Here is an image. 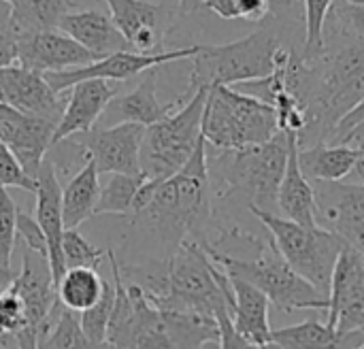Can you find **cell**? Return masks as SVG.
<instances>
[{"mask_svg":"<svg viewBox=\"0 0 364 349\" xmlns=\"http://www.w3.org/2000/svg\"><path fill=\"white\" fill-rule=\"evenodd\" d=\"M211 173L207 141L200 136L190 160L171 177L162 179L149 203L134 213V222L147 224L162 245L166 256L186 239L205 243V230L211 222Z\"/></svg>","mask_w":364,"mask_h":349,"instance_id":"1","label":"cell"},{"mask_svg":"<svg viewBox=\"0 0 364 349\" xmlns=\"http://www.w3.org/2000/svg\"><path fill=\"white\" fill-rule=\"evenodd\" d=\"M364 100V38L350 36L339 51L309 62L307 126L299 145L326 143L337 124Z\"/></svg>","mask_w":364,"mask_h":349,"instance_id":"2","label":"cell"},{"mask_svg":"<svg viewBox=\"0 0 364 349\" xmlns=\"http://www.w3.org/2000/svg\"><path fill=\"white\" fill-rule=\"evenodd\" d=\"M209 258L228 275H237L258 290L282 311H328V294L299 275L279 254L273 239L269 245L260 243L252 256H230L203 243Z\"/></svg>","mask_w":364,"mask_h":349,"instance_id":"3","label":"cell"},{"mask_svg":"<svg viewBox=\"0 0 364 349\" xmlns=\"http://www.w3.org/2000/svg\"><path fill=\"white\" fill-rule=\"evenodd\" d=\"M277 109L232 85H211L203 113V136L215 149H243L279 132Z\"/></svg>","mask_w":364,"mask_h":349,"instance_id":"4","label":"cell"},{"mask_svg":"<svg viewBox=\"0 0 364 349\" xmlns=\"http://www.w3.org/2000/svg\"><path fill=\"white\" fill-rule=\"evenodd\" d=\"M288 51L279 45L273 26H262L245 38L224 45H200L192 58L190 73V96L198 87L211 85H237L243 81L267 77L275 70L277 62Z\"/></svg>","mask_w":364,"mask_h":349,"instance_id":"5","label":"cell"},{"mask_svg":"<svg viewBox=\"0 0 364 349\" xmlns=\"http://www.w3.org/2000/svg\"><path fill=\"white\" fill-rule=\"evenodd\" d=\"M247 209L260 220L269 230L275 247L284 260L307 281H311L322 292L331 294L333 273L339 260V254L346 245L343 237L326 226H305L273 211L247 205Z\"/></svg>","mask_w":364,"mask_h":349,"instance_id":"6","label":"cell"},{"mask_svg":"<svg viewBox=\"0 0 364 349\" xmlns=\"http://www.w3.org/2000/svg\"><path fill=\"white\" fill-rule=\"evenodd\" d=\"M290 154V136L279 130L271 141L243 149H222L215 160V171L226 194H247V205L271 211L277 207V190L286 173Z\"/></svg>","mask_w":364,"mask_h":349,"instance_id":"7","label":"cell"},{"mask_svg":"<svg viewBox=\"0 0 364 349\" xmlns=\"http://www.w3.org/2000/svg\"><path fill=\"white\" fill-rule=\"evenodd\" d=\"M209 87H198L188 102L145 128L141 147V171L147 179H166L175 175L194 154L203 136V113Z\"/></svg>","mask_w":364,"mask_h":349,"instance_id":"8","label":"cell"},{"mask_svg":"<svg viewBox=\"0 0 364 349\" xmlns=\"http://www.w3.org/2000/svg\"><path fill=\"white\" fill-rule=\"evenodd\" d=\"M200 45L183 47V49H173V51H156V53H141L132 49L115 51L109 55H102L85 66L77 68H66V70H53L45 73L47 81L55 92H64L70 85L83 81V79H113V81H124L130 79L139 73H145L154 66H162L175 60H192L198 53Z\"/></svg>","mask_w":364,"mask_h":349,"instance_id":"9","label":"cell"},{"mask_svg":"<svg viewBox=\"0 0 364 349\" xmlns=\"http://www.w3.org/2000/svg\"><path fill=\"white\" fill-rule=\"evenodd\" d=\"M6 288L23 301L28 331L36 339V345H41L53 324L58 309V286L53 281L47 256L26 247L21 256V271L13 275Z\"/></svg>","mask_w":364,"mask_h":349,"instance_id":"10","label":"cell"},{"mask_svg":"<svg viewBox=\"0 0 364 349\" xmlns=\"http://www.w3.org/2000/svg\"><path fill=\"white\" fill-rule=\"evenodd\" d=\"M326 324L339 335L360 333L364 337V254L346 243L331 284Z\"/></svg>","mask_w":364,"mask_h":349,"instance_id":"11","label":"cell"},{"mask_svg":"<svg viewBox=\"0 0 364 349\" xmlns=\"http://www.w3.org/2000/svg\"><path fill=\"white\" fill-rule=\"evenodd\" d=\"M143 124L122 122L115 126H94L90 132H83V141L75 143L87 154L100 175L128 173L136 175L141 171V147L145 136Z\"/></svg>","mask_w":364,"mask_h":349,"instance_id":"12","label":"cell"},{"mask_svg":"<svg viewBox=\"0 0 364 349\" xmlns=\"http://www.w3.org/2000/svg\"><path fill=\"white\" fill-rule=\"evenodd\" d=\"M117 30L132 51L156 53L175 23V9L151 0H105Z\"/></svg>","mask_w":364,"mask_h":349,"instance_id":"13","label":"cell"},{"mask_svg":"<svg viewBox=\"0 0 364 349\" xmlns=\"http://www.w3.org/2000/svg\"><path fill=\"white\" fill-rule=\"evenodd\" d=\"M0 100L28 115H36L53 124L60 122L66 107L60 98V92H55L47 81L45 73L21 64L0 68Z\"/></svg>","mask_w":364,"mask_h":349,"instance_id":"14","label":"cell"},{"mask_svg":"<svg viewBox=\"0 0 364 349\" xmlns=\"http://www.w3.org/2000/svg\"><path fill=\"white\" fill-rule=\"evenodd\" d=\"M55 124L36 115H28L0 100V141L6 143L26 173L36 179L49 147H53Z\"/></svg>","mask_w":364,"mask_h":349,"instance_id":"15","label":"cell"},{"mask_svg":"<svg viewBox=\"0 0 364 349\" xmlns=\"http://www.w3.org/2000/svg\"><path fill=\"white\" fill-rule=\"evenodd\" d=\"M94 60H98L94 51L83 47L79 41H75L60 28L32 32L19 38L17 64L41 70V73L77 68Z\"/></svg>","mask_w":364,"mask_h":349,"instance_id":"16","label":"cell"},{"mask_svg":"<svg viewBox=\"0 0 364 349\" xmlns=\"http://www.w3.org/2000/svg\"><path fill=\"white\" fill-rule=\"evenodd\" d=\"M36 220L47 237V260L51 267L53 281L62 279L66 273L64 254H62V237H64V213H62V188L58 181V171L51 160H43L36 173Z\"/></svg>","mask_w":364,"mask_h":349,"instance_id":"17","label":"cell"},{"mask_svg":"<svg viewBox=\"0 0 364 349\" xmlns=\"http://www.w3.org/2000/svg\"><path fill=\"white\" fill-rule=\"evenodd\" d=\"M117 94V85L113 79H83L70 85V96L64 107V113L53 130V145L75 136L90 132L98 117L102 115L109 100Z\"/></svg>","mask_w":364,"mask_h":349,"instance_id":"18","label":"cell"},{"mask_svg":"<svg viewBox=\"0 0 364 349\" xmlns=\"http://www.w3.org/2000/svg\"><path fill=\"white\" fill-rule=\"evenodd\" d=\"M181 104L179 100L160 102L158 100V66L145 70L141 83L128 94H115L98 117V126H115L122 122H134L143 126H151L175 111Z\"/></svg>","mask_w":364,"mask_h":349,"instance_id":"19","label":"cell"},{"mask_svg":"<svg viewBox=\"0 0 364 349\" xmlns=\"http://www.w3.org/2000/svg\"><path fill=\"white\" fill-rule=\"evenodd\" d=\"M290 136V154L284 179L277 190V209L284 218L294 220L305 226H318L320 224V203L318 192L309 183V177L301 168L299 160V132L286 130Z\"/></svg>","mask_w":364,"mask_h":349,"instance_id":"20","label":"cell"},{"mask_svg":"<svg viewBox=\"0 0 364 349\" xmlns=\"http://www.w3.org/2000/svg\"><path fill=\"white\" fill-rule=\"evenodd\" d=\"M58 28L79 41L83 47L94 51L98 58L130 49L124 34L117 30L111 13L98 9H83V11H68L60 17Z\"/></svg>","mask_w":364,"mask_h":349,"instance_id":"21","label":"cell"},{"mask_svg":"<svg viewBox=\"0 0 364 349\" xmlns=\"http://www.w3.org/2000/svg\"><path fill=\"white\" fill-rule=\"evenodd\" d=\"M235 292L232 320L237 331L252 343V348H271V324H269V296L254 284L228 275Z\"/></svg>","mask_w":364,"mask_h":349,"instance_id":"22","label":"cell"},{"mask_svg":"<svg viewBox=\"0 0 364 349\" xmlns=\"http://www.w3.org/2000/svg\"><path fill=\"white\" fill-rule=\"evenodd\" d=\"M333 203L320 205V218L343 237L346 243L354 245L364 254V183L331 181Z\"/></svg>","mask_w":364,"mask_h":349,"instance_id":"23","label":"cell"},{"mask_svg":"<svg viewBox=\"0 0 364 349\" xmlns=\"http://www.w3.org/2000/svg\"><path fill=\"white\" fill-rule=\"evenodd\" d=\"M85 156V164L75 173V177L62 188V213L64 228H79L96 211L100 198V179L94 160Z\"/></svg>","mask_w":364,"mask_h":349,"instance_id":"24","label":"cell"},{"mask_svg":"<svg viewBox=\"0 0 364 349\" xmlns=\"http://www.w3.org/2000/svg\"><path fill=\"white\" fill-rule=\"evenodd\" d=\"M358 147L348 143H316L311 147L299 145V160L303 173L318 181H341L346 179L356 162Z\"/></svg>","mask_w":364,"mask_h":349,"instance_id":"25","label":"cell"},{"mask_svg":"<svg viewBox=\"0 0 364 349\" xmlns=\"http://www.w3.org/2000/svg\"><path fill=\"white\" fill-rule=\"evenodd\" d=\"M11 4L19 38L32 32L58 28L60 17L77 6L75 0H13Z\"/></svg>","mask_w":364,"mask_h":349,"instance_id":"26","label":"cell"},{"mask_svg":"<svg viewBox=\"0 0 364 349\" xmlns=\"http://www.w3.org/2000/svg\"><path fill=\"white\" fill-rule=\"evenodd\" d=\"M102 286H105V279L92 267L66 269V273L58 281V301L64 307L81 313L100 299Z\"/></svg>","mask_w":364,"mask_h":349,"instance_id":"27","label":"cell"},{"mask_svg":"<svg viewBox=\"0 0 364 349\" xmlns=\"http://www.w3.org/2000/svg\"><path fill=\"white\" fill-rule=\"evenodd\" d=\"M271 348H348V343L346 337L339 335L335 328H331L326 322L322 324L318 320H307L296 326L273 331Z\"/></svg>","mask_w":364,"mask_h":349,"instance_id":"28","label":"cell"},{"mask_svg":"<svg viewBox=\"0 0 364 349\" xmlns=\"http://www.w3.org/2000/svg\"><path fill=\"white\" fill-rule=\"evenodd\" d=\"M145 173L128 175V173H111L107 186L100 190V198L94 215L115 213V215H132L136 194L145 181Z\"/></svg>","mask_w":364,"mask_h":349,"instance_id":"29","label":"cell"},{"mask_svg":"<svg viewBox=\"0 0 364 349\" xmlns=\"http://www.w3.org/2000/svg\"><path fill=\"white\" fill-rule=\"evenodd\" d=\"M51 333H47V337L41 341L38 348L47 349H75V348H92L90 339L83 333L81 326V313L73 311L68 307H64L58 301V309H55V320L49 328Z\"/></svg>","mask_w":364,"mask_h":349,"instance_id":"30","label":"cell"},{"mask_svg":"<svg viewBox=\"0 0 364 349\" xmlns=\"http://www.w3.org/2000/svg\"><path fill=\"white\" fill-rule=\"evenodd\" d=\"M115 303V284L105 279L100 299L85 311H81V326L92 348H107V328Z\"/></svg>","mask_w":364,"mask_h":349,"instance_id":"31","label":"cell"},{"mask_svg":"<svg viewBox=\"0 0 364 349\" xmlns=\"http://www.w3.org/2000/svg\"><path fill=\"white\" fill-rule=\"evenodd\" d=\"M305 2V45L303 60L314 62L326 53L324 43V23L333 9L335 0H303Z\"/></svg>","mask_w":364,"mask_h":349,"instance_id":"32","label":"cell"},{"mask_svg":"<svg viewBox=\"0 0 364 349\" xmlns=\"http://www.w3.org/2000/svg\"><path fill=\"white\" fill-rule=\"evenodd\" d=\"M0 331L15 335L19 339L21 349L38 348L36 339L28 331V316H26L23 301L9 288L0 292Z\"/></svg>","mask_w":364,"mask_h":349,"instance_id":"33","label":"cell"},{"mask_svg":"<svg viewBox=\"0 0 364 349\" xmlns=\"http://www.w3.org/2000/svg\"><path fill=\"white\" fill-rule=\"evenodd\" d=\"M62 254L66 269L75 267H92L96 269L105 256V252L96 245H92L77 228H66L62 237Z\"/></svg>","mask_w":364,"mask_h":349,"instance_id":"34","label":"cell"},{"mask_svg":"<svg viewBox=\"0 0 364 349\" xmlns=\"http://www.w3.org/2000/svg\"><path fill=\"white\" fill-rule=\"evenodd\" d=\"M17 239V205L0 183V264L11 269V256Z\"/></svg>","mask_w":364,"mask_h":349,"instance_id":"35","label":"cell"},{"mask_svg":"<svg viewBox=\"0 0 364 349\" xmlns=\"http://www.w3.org/2000/svg\"><path fill=\"white\" fill-rule=\"evenodd\" d=\"M0 183L4 188H15V190H23L32 194L36 190V179L26 173V168L17 160L13 149L2 141H0Z\"/></svg>","mask_w":364,"mask_h":349,"instance_id":"36","label":"cell"},{"mask_svg":"<svg viewBox=\"0 0 364 349\" xmlns=\"http://www.w3.org/2000/svg\"><path fill=\"white\" fill-rule=\"evenodd\" d=\"M19 55V32L13 21V4L0 0V68L17 62Z\"/></svg>","mask_w":364,"mask_h":349,"instance_id":"37","label":"cell"},{"mask_svg":"<svg viewBox=\"0 0 364 349\" xmlns=\"http://www.w3.org/2000/svg\"><path fill=\"white\" fill-rule=\"evenodd\" d=\"M17 239L32 252L47 256V237L36 218L17 209Z\"/></svg>","mask_w":364,"mask_h":349,"instance_id":"38","label":"cell"},{"mask_svg":"<svg viewBox=\"0 0 364 349\" xmlns=\"http://www.w3.org/2000/svg\"><path fill=\"white\" fill-rule=\"evenodd\" d=\"M333 19L337 21L335 26L350 36H360L364 38V4H350L343 0V4L333 6Z\"/></svg>","mask_w":364,"mask_h":349,"instance_id":"39","label":"cell"},{"mask_svg":"<svg viewBox=\"0 0 364 349\" xmlns=\"http://www.w3.org/2000/svg\"><path fill=\"white\" fill-rule=\"evenodd\" d=\"M364 119V100L358 104V107H354L339 124H337V128L333 130V134L328 136V141L331 143H341L343 141V136L354 128V126H358L360 122Z\"/></svg>","mask_w":364,"mask_h":349,"instance_id":"40","label":"cell"},{"mask_svg":"<svg viewBox=\"0 0 364 349\" xmlns=\"http://www.w3.org/2000/svg\"><path fill=\"white\" fill-rule=\"evenodd\" d=\"M200 9H207L215 15H220L222 19H241V11H239V0H200Z\"/></svg>","mask_w":364,"mask_h":349,"instance_id":"41","label":"cell"},{"mask_svg":"<svg viewBox=\"0 0 364 349\" xmlns=\"http://www.w3.org/2000/svg\"><path fill=\"white\" fill-rule=\"evenodd\" d=\"M241 19L247 21H262L269 13V0H239Z\"/></svg>","mask_w":364,"mask_h":349,"instance_id":"42","label":"cell"},{"mask_svg":"<svg viewBox=\"0 0 364 349\" xmlns=\"http://www.w3.org/2000/svg\"><path fill=\"white\" fill-rule=\"evenodd\" d=\"M341 143H348V145H354V147L364 145V119L358 124V126H354V128L343 136V141H341Z\"/></svg>","mask_w":364,"mask_h":349,"instance_id":"43","label":"cell"},{"mask_svg":"<svg viewBox=\"0 0 364 349\" xmlns=\"http://www.w3.org/2000/svg\"><path fill=\"white\" fill-rule=\"evenodd\" d=\"M352 173L356 175V179L360 183H364V145H358V156H356V162H354Z\"/></svg>","mask_w":364,"mask_h":349,"instance_id":"44","label":"cell"},{"mask_svg":"<svg viewBox=\"0 0 364 349\" xmlns=\"http://www.w3.org/2000/svg\"><path fill=\"white\" fill-rule=\"evenodd\" d=\"M11 348H19V339H17L15 335H11V333L0 331V349H11Z\"/></svg>","mask_w":364,"mask_h":349,"instance_id":"45","label":"cell"},{"mask_svg":"<svg viewBox=\"0 0 364 349\" xmlns=\"http://www.w3.org/2000/svg\"><path fill=\"white\" fill-rule=\"evenodd\" d=\"M179 6L183 13H194L200 9V0H179Z\"/></svg>","mask_w":364,"mask_h":349,"instance_id":"46","label":"cell"},{"mask_svg":"<svg viewBox=\"0 0 364 349\" xmlns=\"http://www.w3.org/2000/svg\"><path fill=\"white\" fill-rule=\"evenodd\" d=\"M11 279H13V273H11V269H4L2 264H0V286H9L11 284Z\"/></svg>","mask_w":364,"mask_h":349,"instance_id":"47","label":"cell"},{"mask_svg":"<svg viewBox=\"0 0 364 349\" xmlns=\"http://www.w3.org/2000/svg\"><path fill=\"white\" fill-rule=\"evenodd\" d=\"M346 2H350V4H364V0H346Z\"/></svg>","mask_w":364,"mask_h":349,"instance_id":"48","label":"cell"},{"mask_svg":"<svg viewBox=\"0 0 364 349\" xmlns=\"http://www.w3.org/2000/svg\"><path fill=\"white\" fill-rule=\"evenodd\" d=\"M2 290H4V286H0V292H2Z\"/></svg>","mask_w":364,"mask_h":349,"instance_id":"49","label":"cell"},{"mask_svg":"<svg viewBox=\"0 0 364 349\" xmlns=\"http://www.w3.org/2000/svg\"><path fill=\"white\" fill-rule=\"evenodd\" d=\"M292 2H301V0H292Z\"/></svg>","mask_w":364,"mask_h":349,"instance_id":"50","label":"cell"},{"mask_svg":"<svg viewBox=\"0 0 364 349\" xmlns=\"http://www.w3.org/2000/svg\"><path fill=\"white\" fill-rule=\"evenodd\" d=\"M9 2H13V0H9Z\"/></svg>","mask_w":364,"mask_h":349,"instance_id":"51","label":"cell"}]
</instances>
